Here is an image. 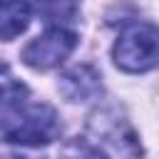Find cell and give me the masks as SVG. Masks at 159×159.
<instances>
[{"instance_id":"cell-8","label":"cell","mask_w":159,"mask_h":159,"mask_svg":"<svg viewBox=\"0 0 159 159\" xmlns=\"http://www.w3.org/2000/svg\"><path fill=\"white\" fill-rule=\"evenodd\" d=\"M27 99V87L22 82H17L5 65H0V112L7 107H15L20 102Z\"/></svg>"},{"instance_id":"cell-9","label":"cell","mask_w":159,"mask_h":159,"mask_svg":"<svg viewBox=\"0 0 159 159\" xmlns=\"http://www.w3.org/2000/svg\"><path fill=\"white\" fill-rule=\"evenodd\" d=\"M0 159H25V157H20V154H0Z\"/></svg>"},{"instance_id":"cell-6","label":"cell","mask_w":159,"mask_h":159,"mask_svg":"<svg viewBox=\"0 0 159 159\" xmlns=\"http://www.w3.org/2000/svg\"><path fill=\"white\" fill-rule=\"evenodd\" d=\"M32 10L40 15L42 22L47 25H65V22H72L77 17V10H80V0H35L32 2Z\"/></svg>"},{"instance_id":"cell-5","label":"cell","mask_w":159,"mask_h":159,"mask_svg":"<svg viewBox=\"0 0 159 159\" xmlns=\"http://www.w3.org/2000/svg\"><path fill=\"white\" fill-rule=\"evenodd\" d=\"M32 0H0V40L20 37L32 20Z\"/></svg>"},{"instance_id":"cell-7","label":"cell","mask_w":159,"mask_h":159,"mask_svg":"<svg viewBox=\"0 0 159 159\" xmlns=\"http://www.w3.org/2000/svg\"><path fill=\"white\" fill-rule=\"evenodd\" d=\"M60 159H109V154L92 139V137H75L62 147Z\"/></svg>"},{"instance_id":"cell-2","label":"cell","mask_w":159,"mask_h":159,"mask_svg":"<svg viewBox=\"0 0 159 159\" xmlns=\"http://www.w3.org/2000/svg\"><path fill=\"white\" fill-rule=\"evenodd\" d=\"M112 60L122 72H149L159 67V27L144 20L127 22L112 47Z\"/></svg>"},{"instance_id":"cell-1","label":"cell","mask_w":159,"mask_h":159,"mask_svg":"<svg viewBox=\"0 0 159 159\" xmlns=\"http://www.w3.org/2000/svg\"><path fill=\"white\" fill-rule=\"evenodd\" d=\"M62 124L50 104L27 99L0 112V142L20 147H45L60 139Z\"/></svg>"},{"instance_id":"cell-3","label":"cell","mask_w":159,"mask_h":159,"mask_svg":"<svg viewBox=\"0 0 159 159\" xmlns=\"http://www.w3.org/2000/svg\"><path fill=\"white\" fill-rule=\"evenodd\" d=\"M75 47H77V35L67 27L55 25L27 42V47L22 50V62L32 70H52L60 67L72 55Z\"/></svg>"},{"instance_id":"cell-4","label":"cell","mask_w":159,"mask_h":159,"mask_svg":"<svg viewBox=\"0 0 159 159\" xmlns=\"http://www.w3.org/2000/svg\"><path fill=\"white\" fill-rule=\"evenodd\" d=\"M57 89L67 102H89L102 94V77L92 65H77L60 77Z\"/></svg>"}]
</instances>
